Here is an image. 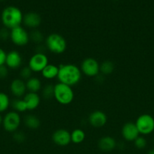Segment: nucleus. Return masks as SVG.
I'll return each instance as SVG.
<instances>
[{
    "label": "nucleus",
    "instance_id": "a211bd4d",
    "mask_svg": "<svg viewBox=\"0 0 154 154\" xmlns=\"http://www.w3.org/2000/svg\"><path fill=\"white\" fill-rule=\"evenodd\" d=\"M59 72V66L55 64L49 63L48 66L44 68L43 70L41 72V75L44 79L47 81H51L55 78H57Z\"/></svg>",
    "mask_w": 154,
    "mask_h": 154
},
{
    "label": "nucleus",
    "instance_id": "c756f323",
    "mask_svg": "<svg viewBox=\"0 0 154 154\" xmlns=\"http://www.w3.org/2000/svg\"><path fill=\"white\" fill-rule=\"evenodd\" d=\"M8 40H10V29L3 26L0 29V41L5 42Z\"/></svg>",
    "mask_w": 154,
    "mask_h": 154
},
{
    "label": "nucleus",
    "instance_id": "f8f14e48",
    "mask_svg": "<svg viewBox=\"0 0 154 154\" xmlns=\"http://www.w3.org/2000/svg\"><path fill=\"white\" fill-rule=\"evenodd\" d=\"M107 116L105 112L101 111V110H95L91 112L88 117V123L94 128H102L107 124Z\"/></svg>",
    "mask_w": 154,
    "mask_h": 154
},
{
    "label": "nucleus",
    "instance_id": "2f4dec72",
    "mask_svg": "<svg viewBox=\"0 0 154 154\" xmlns=\"http://www.w3.org/2000/svg\"><path fill=\"white\" fill-rule=\"evenodd\" d=\"M6 55H7V53L5 52V51L0 48V66L5 65V63Z\"/></svg>",
    "mask_w": 154,
    "mask_h": 154
},
{
    "label": "nucleus",
    "instance_id": "cd10ccee",
    "mask_svg": "<svg viewBox=\"0 0 154 154\" xmlns=\"http://www.w3.org/2000/svg\"><path fill=\"white\" fill-rule=\"evenodd\" d=\"M133 142H134V147L139 150L144 149L147 145V141L143 135H139Z\"/></svg>",
    "mask_w": 154,
    "mask_h": 154
},
{
    "label": "nucleus",
    "instance_id": "39448f33",
    "mask_svg": "<svg viewBox=\"0 0 154 154\" xmlns=\"http://www.w3.org/2000/svg\"><path fill=\"white\" fill-rule=\"evenodd\" d=\"M21 123H22V118L21 114L12 110L6 112L2 117V126L5 132L14 133L19 129Z\"/></svg>",
    "mask_w": 154,
    "mask_h": 154
},
{
    "label": "nucleus",
    "instance_id": "72a5a7b5",
    "mask_svg": "<svg viewBox=\"0 0 154 154\" xmlns=\"http://www.w3.org/2000/svg\"><path fill=\"white\" fill-rule=\"evenodd\" d=\"M2 116L0 114V126H2Z\"/></svg>",
    "mask_w": 154,
    "mask_h": 154
},
{
    "label": "nucleus",
    "instance_id": "473e14b6",
    "mask_svg": "<svg viewBox=\"0 0 154 154\" xmlns=\"http://www.w3.org/2000/svg\"><path fill=\"white\" fill-rule=\"evenodd\" d=\"M146 154H154V148L150 149V150L147 152V153Z\"/></svg>",
    "mask_w": 154,
    "mask_h": 154
},
{
    "label": "nucleus",
    "instance_id": "6e6552de",
    "mask_svg": "<svg viewBox=\"0 0 154 154\" xmlns=\"http://www.w3.org/2000/svg\"><path fill=\"white\" fill-rule=\"evenodd\" d=\"M49 64V60L46 54L34 53L28 60V67L33 73H41L44 68Z\"/></svg>",
    "mask_w": 154,
    "mask_h": 154
},
{
    "label": "nucleus",
    "instance_id": "0eeeda50",
    "mask_svg": "<svg viewBox=\"0 0 154 154\" xmlns=\"http://www.w3.org/2000/svg\"><path fill=\"white\" fill-rule=\"evenodd\" d=\"M134 123L140 135H148L154 132V117L150 114H141L136 119Z\"/></svg>",
    "mask_w": 154,
    "mask_h": 154
},
{
    "label": "nucleus",
    "instance_id": "5701e85b",
    "mask_svg": "<svg viewBox=\"0 0 154 154\" xmlns=\"http://www.w3.org/2000/svg\"><path fill=\"white\" fill-rule=\"evenodd\" d=\"M115 65L110 60H104L100 64V73L103 75H110L114 72Z\"/></svg>",
    "mask_w": 154,
    "mask_h": 154
},
{
    "label": "nucleus",
    "instance_id": "dca6fc26",
    "mask_svg": "<svg viewBox=\"0 0 154 154\" xmlns=\"http://www.w3.org/2000/svg\"><path fill=\"white\" fill-rule=\"evenodd\" d=\"M27 107V111H33L39 108L41 104V96L39 93L27 92L23 97Z\"/></svg>",
    "mask_w": 154,
    "mask_h": 154
},
{
    "label": "nucleus",
    "instance_id": "7ed1b4c3",
    "mask_svg": "<svg viewBox=\"0 0 154 154\" xmlns=\"http://www.w3.org/2000/svg\"><path fill=\"white\" fill-rule=\"evenodd\" d=\"M45 47L47 51L55 55H60L66 51L67 48V42L62 35L53 32L45 37Z\"/></svg>",
    "mask_w": 154,
    "mask_h": 154
},
{
    "label": "nucleus",
    "instance_id": "f704fd0d",
    "mask_svg": "<svg viewBox=\"0 0 154 154\" xmlns=\"http://www.w3.org/2000/svg\"><path fill=\"white\" fill-rule=\"evenodd\" d=\"M3 1H5V0H0V2H3Z\"/></svg>",
    "mask_w": 154,
    "mask_h": 154
},
{
    "label": "nucleus",
    "instance_id": "bb28decb",
    "mask_svg": "<svg viewBox=\"0 0 154 154\" xmlns=\"http://www.w3.org/2000/svg\"><path fill=\"white\" fill-rule=\"evenodd\" d=\"M33 73L31 69L28 67V66H23L20 69L19 72V76L20 78L22 80H24V81H27V80L30 79L31 77H33Z\"/></svg>",
    "mask_w": 154,
    "mask_h": 154
},
{
    "label": "nucleus",
    "instance_id": "4468645a",
    "mask_svg": "<svg viewBox=\"0 0 154 154\" xmlns=\"http://www.w3.org/2000/svg\"><path fill=\"white\" fill-rule=\"evenodd\" d=\"M11 94L14 98H23L27 93L26 82L20 78L12 80L9 87Z\"/></svg>",
    "mask_w": 154,
    "mask_h": 154
},
{
    "label": "nucleus",
    "instance_id": "9b49d317",
    "mask_svg": "<svg viewBox=\"0 0 154 154\" xmlns=\"http://www.w3.org/2000/svg\"><path fill=\"white\" fill-rule=\"evenodd\" d=\"M5 65L8 69L11 70L21 69L23 65V57L21 53L16 50H12L8 52Z\"/></svg>",
    "mask_w": 154,
    "mask_h": 154
},
{
    "label": "nucleus",
    "instance_id": "6ab92c4d",
    "mask_svg": "<svg viewBox=\"0 0 154 154\" xmlns=\"http://www.w3.org/2000/svg\"><path fill=\"white\" fill-rule=\"evenodd\" d=\"M23 123L26 128L32 130L39 129L41 126V120L35 114H27L23 119Z\"/></svg>",
    "mask_w": 154,
    "mask_h": 154
},
{
    "label": "nucleus",
    "instance_id": "aec40b11",
    "mask_svg": "<svg viewBox=\"0 0 154 154\" xmlns=\"http://www.w3.org/2000/svg\"><path fill=\"white\" fill-rule=\"evenodd\" d=\"M26 82L27 90L29 93H39L42 88V83L41 80L37 77H31Z\"/></svg>",
    "mask_w": 154,
    "mask_h": 154
},
{
    "label": "nucleus",
    "instance_id": "2eb2a0df",
    "mask_svg": "<svg viewBox=\"0 0 154 154\" xmlns=\"http://www.w3.org/2000/svg\"><path fill=\"white\" fill-rule=\"evenodd\" d=\"M42 23V17L38 13L34 11H30L24 14L23 24L27 29L33 30L39 27Z\"/></svg>",
    "mask_w": 154,
    "mask_h": 154
},
{
    "label": "nucleus",
    "instance_id": "f3484780",
    "mask_svg": "<svg viewBox=\"0 0 154 154\" xmlns=\"http://www.w3.org/2000/svg\"><path fill=\"white\" fill-rule=\"evenodd\" d=\"M117 146V142L113 137L110 135L103 136L98 140V147L104 152H110L114 150Z\"/></svg>",
    "mask_w": 154,
    "mask_h": 154
},
{
    "label": "nucleus",
    "instance_id": "a878e982",
    "mask_svg": "<svg viewBox=\"0 0 154 154\" xmlns=\"http://www.w3.org/2000/svg\"><path fill=\"white\" fill-rule=\"evenodd\" d=\"M54 85L51 84H45L41 90V98L45 100H51L54 99Z\"/></svg>",
    "mask_w": 154,
    "mask_h": 154
},
{
    "label": "nucleus",
    "instance_id": "f03ea898",
    "mask_svg": "<svg viewBox=\"0 0 154 154\" xmlns=\"http://www.w3.org/2000/svg\"><path fill=\"white\" fill-rule=\"evenodd\" d=\"M23 18L24 14L22 11L14 5L7 6L1 13V21L3 26L10 30L22 25Z\"/></svg>",
    "mask_w": 154,
    "mask_h": 154
},
{
    "label": "nucleus",
    "instance_id": "4be33fe9",
    "mask_svg": "<svg viewBox=\"0 0 154 154\" xmlns=\"http://www.w3.org/2000/svg\"><path fill=\"white\" fill-rule=\"evenodd\" d=\"M71 135V142L75 144H79L82 143L85 139V132L84 130L79 128L73 129L72 132H70Z\"/></svg>",
    "mask_w": 154,
    "mask_h": 154
},
{
    "label": "nucleus",
    "instance_id": "ddd939ff",
    "mask_svg": "<svg viewBox=\"0 0 154 154\" xmlns=\"http://www.w3.org/2000/svg\"><path fill=\"white\" fill-rule=\"evenodd\" d=\"M121 135L125 141L131 142L134 141L140 135L135 123L133 122H127L122 126Z\"/></svg>",
    "mask_w": 154,
    "mask_h": 154
},
{
    "label": "nucleus",
    "instance_id": "f257e3e1",
    "mask_svg": "<svg viewBox=\"0 0 154 154\" xmlns=\"http://www.w3.org/2000/svg\"><path fill=\"white\" fill-rule=\"evenodd\" d=\"M58 66L59 72L57 78L58 82L72 87L81 81L82 74L80 68L76 65L73 63H63Z\"/></svg>",
    "mask_w": 154,
    "mask_h": 154
},
{
    "label": "nucleus",
    "instance_id": "b1692460",
    "mask_svg": "<svg viewBox=\"0 0 154 154\" xmlns=\"http://www.w3.org/2000/svg\"><path fill=\"white\" fill-rule=\"evenodd\" d=\"M30 42H32L33 43H34L35 45H41V44H43L45 42V37L44 35L43 32L39 30L38 29H36L32 30L30 32Z\"/></svg>",
    "mask_w": 154,
    "mask_h": 154
},
{
    "label": "nucleus",
    "instance_id": "c85d7f7f",
    "mask_svg": "<svg viewBox=\"0 0 154 154\" xmlns=\"http://www.w3.org/2000/svg\"><path fill=\"white\" fill-rule=\"evenodd\" d=\"M13 139L17 143H23L26 140V135L22 131L18 130L13 133Z\"/></svg>",
    "mask_w": 154,
    "mask_h": 154
},
{
    "label": "nucleus",
    "instance_id": "c9c22d12",
    "mask_svg": "<svg viewBox=\"0 0 154 154\" xmlns=\"http://www.w3.org/2000/svg\"><path fill=\"white\" fill-rule=\"evenodd\" d=\"M153 143H154V138H153Z\"/></svg>",
    "mask_w": 154,
    "mask_h": 154
},
{
    "label": "nucleus",
    "instance_id": "20e7f679",
    "mask_svg": "<svg viewBox=\"0 0 154 154\" xmlns=\"http://www.w3.org/2000/svg\"><path fill=\"white\" fill-rule=\"evenodd\" d=\"M74 96L75 94L72 87L60 82L54 84V99L60 105H69L73 101Z\"/></svg>",
    "mask_w": 154,
    "mask_h": 154
},
{
    "label": "nucleus",
    "instance_id": "e433bc0d",
    "mask_svg": "<svg viewBox=\"0 0 154 154\" xmlns=\"http://www.w3.org/2000/svg\"><path fill=\"white\" fill-rule=\"evenodd\" d=\"M115 1H117V0H115Z\"/></svg>",
    "mask_w": 154,
    "mask_h": 154
},
{
    "label": "nucleus",
    "instance_id": "1a4fd4ad",
    "mask_svg": "<svg viewBox=\"0 0 154 154\" xmlns=\"http://www.w3.org/2000/svg\"><path fill=\"white\" fill-rule=\"evenodd\" d=\"M82 74L89 78H96L100 74V63L93 57H87L80 64Z\"/></svg>",
    "mask_w": 154,
    "mask_h": 154
},
{
    "label": "nucleus",
    "instance_id": "423d86ee",
    "mask_svg": "<svg viewBox=\"0 0 154 154\" xmlns=\"http://www.w3.org/2000/svg\"><path fill=\"white\" fill-rule=\"evenodd\" d=\"M10 40L15 46H27L30 42V32L25 27L20 26L10 30Z\"/></svg>",
    "mask_w": 154,
    "mask_h": 154
},
{
    "label": "nucleus",
    "instance_id": "412c9836",
    "mask_svg": "<svg viewBox=\"0 0 154 154\" xmlns=\"http://www.w3.org/2000/svg\"><path fill=\"white\" fill-rule=\"evenodd\" d=\"M11 107L12 108L13 111H16L19 114L27 111V105L23 98H14L11 102Z\"/></svg>",
    "mask_w": 154,
    "mask_h": 154
},
{
    "label": "nucleus",
    "instance_id": "393cba45",
    "mask_svg": "<svg viewBox=\"0 0 154 154\" xmlns=\"http://www.w3.org/2000/svg\"><path fill=\"white\" fill-rule=\"evenodd\" d=\"M11 99L8 95L4 92H0V114L6 112L11 106Z\"/></svg>",
    "mask_w": 154,
    "mask_h": 154
},
{
    "label": "nucleus",
    "instance_id": "7c9ffc66",
    "mask_svg": "<svg viewBox=\"0 0 154 154\" xmlns=\"http://www.w3.org/2000/svg\"><path fill=\"white\" fill-rule=\"evenodd\" d=\"M9 69L5 65L0 66V79L4 80L8 76Z\"/></svg>",
    "mask_w": 154,
    "mask_h": 154
},
{
    "label": "nucleus",
    "instance_id": "9d476101",
    "mask_svg": "<svg viewBox=\"0 0 154 154\" xmlns=\"http://www.w3.org/2000/svg\"><path fill=\"white\" fill-rule=\"evenodd\" d=\"M51 140L56 145L66 147L71 143L70 132L66 129H57L51 135Z\"/></svg>",
    "mask_w": 154,
    "mask_h": 154
}]
</instances>
